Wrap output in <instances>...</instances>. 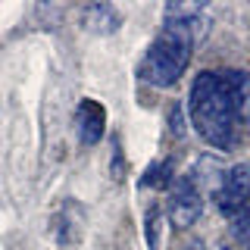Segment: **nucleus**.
I'll return each mask as SVG.
<instances>
[{
	"mask_svg": "<svg viewBox=\"0 0 250 250\" xmlns=\"http://www.w3.org/2000/svg\"><path fill=\"white\" fill-rule=\"evenodd\" d=\"M222 82H225V88H229V97L234 104L238 119H250V72L231 69V72H222Z\"/></svg>",
	"mask_w": 250,
	"mask_h": 250,
	"instance_id": "423d86ee",
	"label": "nucleus"
},
{
	"mask_svg": "<svg viewBox=\"0 0 250 250\" xmlns=\"http://www.w3.org/2000/svg\"><path fill=\"white\" fill-rule=\"evenodd\" d=\"M194 50V22H169L147 47V57L141 62V78L153 88H172L185 75Z\"/></svg>",
	"mask_w": 250,
	"mask_h": 250,
	"instance_id": "f03ea898",
	"label": "nucleus"
},
{
	"mask_svg": "<svg viewBox=\"0 0 250 250\" xmlns=\"http://www.w3.org/2000/svg\"><path fill=\"white\" fill-rule=\"evenodd\" d=\"M250 203V163H234L222 175V185L216 191V207L225 216H234Z\"/></svg>",
	"mask_w": 250,
	"mask_h": 250,
	"instance_id": "20e7f679",
	"label": "nucleus"
},
{
	"mask_svg": "<svg viewBox=\"0 0 250 250\" xmlns=\"http://www.w3.org/2000/svg\"><path fill=\"white\" fill-rule=\"evenodd\" d=\"M231 234H234V238H238L244 247H250V203L231 216Z\"/></svg>",
	"mask_w": 250,
	"mask_h": 250,
	"instance_id": "1a4fd4ad",
	"label": "nucleus"
},
{
	"mask_svg": "<svg viewBox=\"0 0 250 250\" xmlns=\"http://www.w3.org/2000/svg\"><path fill=\"white\" fill-rule=\"evenodd\" d=\"M182 250H207V247H203V241H188Z\"/></svg>",
	"mask_w": 250,
	"mask_h": 250,
	"instance_id": "ddd939ff",
	"label": "nucleus"
},
{
	"mask_svg": "<svg viewBox=\"0 0 250 250\" xmlns=\"http://www.w3.org/2000/svg\"><path fill=\"white\" fill-rule=\"evenodd\" d=\"M166 213H169V222L175 229H191L194 222L200 219L203 213V194L194 175H178L175 185H172V194L166 200Z\"/></svg>",
	"mask_w": 250,
	"mask_h": 250,
	"instance_id": "7ed1b4c3",
	"label": "nucleus"
},
{
	"mask_svg": "<svg viewBox=\"0 0 250 250\" xmlns=\"http://www.w3.org/2000/svg\"><path fill=\"white\" fill-rule=\"evenodd\" d=\"M200 13H203V3H169L166 6L169 22H194Z\"/></svg>",
	"mask_w": 250,
	"mask_h": 250,
	"instance_id": "6e6552de",
	"label": "nucleus"
},
{
	"mask_svg": "<svg viewBox=\"0 0 250 250\" xmlns=\"http://www.w3.org/2000/svg\"><path fill=\"white\" fill-rule=\"evenodd\" d=\"M82 25L94 31V35H109V31H116L122 25L119 13H116V6L109 3H91L82 10Z\"/></svg>",
	"mask_w": 250,
	"mask_h": 250,
	"instance_id": "0eeeda50",
	"label": "nucleus"
},
{
	"mask_svg": "<svg viewBox=\"0 0 250 250\" xmlns=\"http://www.w3.org/2000/svg\"><path fill=\"white\" fill-rule=\"evenodd\" d=\"M156 222H160V209L147 213V244H150V250H160V234H156Z\"/></svg>",
	"mask_w": 250,
	"mask_h": 250,
	"instance_id": "f8f14e48",
	"label": "nucleus"
},
{
	"mask_svg": "<svg viewBox=\"0 0 250 250\" xmlns=\"http://www.w3.org/2000/svg\"><path fill=\"white\" fill-rule=\"evenodd\" d=\"M104 125H106V109L97 104V100H82L75 113V128L82 144H97L100 135H104Z\"/></svg>",
	"mask_w": 250,
	"mask_h": 250,
	"instance_id": "39448f33",
	"label": "nucleus"
},
{
	"mask_svg": "<svg viewBox=\"0 0 250 250\" xmlns=\"http://www.w3.org/2000/svg\"><path fill=\"white\" fill-rule=\"evenodd\" d=\"M169 131H172L175 138H182V135H185V109L178 106V104L169 109Z\"/></svg>",
	"mask_w": 250,
	"mask_h": 250,
	"instance_id": "9b49d317",
	"label": "nucleus"
},
{
	"mask_svg": "<svg viewBox=\"0 0 250 250\" xmlns=\"http://www.w3.org/2000/svg\"><path fill=\"white\" fill-rule=\"evenodd\" d=\"M169 175H172V166H169L166 160H160V163H153V166L144 172V182H141V185L163 188V185H169Z\"/></svg>",
	"mask_w": 250,
	"mask_h": 250,
	"instance_id": "9d476101",
	"label": "nucleus"
},
{
	"mask_svg": "<svg viewBox=\"0 0 250 250\" xmlns=\"http://www.w3.org/2000/svg\"><path fill=\"white\" fill-rule=\"evenodd\" d=\"M188 113H191L194 131L213 144L216 150H229L234 144V131H238V113L229 97V88L222 82V72H200L191 84V97H188Z\"/></svg>",
	"mask_w": 250,
	"mask_h": 250,
	"instance_id": "f257e3e1",
	"label": "nucleus"
}]
</instances>
